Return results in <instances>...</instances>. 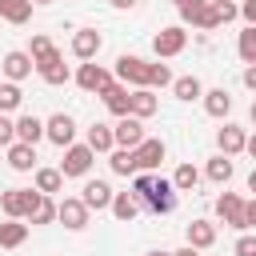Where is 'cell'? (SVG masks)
I'll return each mask as SVG.
<instances>
[{
    "mask_svg": "<svg viewBox=\"0 0 256 256\" xmlns=\"http://www.w3.org/2000/svg\"><path fill=\"white\" fill-rule=\"evenodd\" d=\"M108 164H112L116 176H136V156H132V148H112V152H108Z\"/></svg>",
    "mask_w": 256,
    "mask_h": 256,
    "instance_id": "cell-28",
    "label": "cell"
},
{
    "mask_svg": "<svg viewBox=\"0 0 256 256\" xmlns=\"http://www.w3.org/2000/svg\"><path fill=\"white\" fill-rule=\"evenodd\" d=\"M52 48H56V44H52L44 32H36V36H32V44H28V56H32V60H40V56H44V52H52Z\"/></svg>",
    "mask_w": 256,
    "mask_h": 256,
    "instance_id": "cell-36",
    "label": "cell"
},
{
    "mask_svg": "<svg viewBox=\"0 0 256 256\" xmlns=\"http://www.w3.org/2000/svg\"><path fill=\"white\" fill-rule=\"evenodd\" d=\"M204 172H208V180H216V184H228L236 168H232V160H228V156H212Z\"/></svg>",
    "mask_w": 256,
    "mask_h": 256,
    "instance_id": "cell-32",
    "label": "cell"
},
{
    "mask_svg": "<svg viewBox=\"0 0 256 256\" xmlns=\"http://www.w3.org/2000/svg\"><path fill=\"white\" fill-rule=\"evenodd\" d=\"M184 48H188V32H184V24L160 28V32L152 36V52H156V60H172V56H180Z\"/></svg>",
    "mask_w": 256,
    "mask_h": 256,
    "instance_id": "cell-2",
    "label": "cell"
},
{
    "mask_svg": "<svg viewBox=\"0 0 256 256\" xmlns=\"http://www.w3.org/2000/svg\"><path fill=\"white\" fill-rule=\"evenodd\" d=\"M8 168H16V172H32V168H36V148L12 140V144H8Z\"/></svg>",
    "mask_w": 256,
    "mask_h": 256,
    "instance_id": "cell-22",
    "label": "cell"
},
{
    "mask_svg": "<svg viewBox=\"0 0 256 256\" xmlns=\"http://www.w3.org/2000/svg\"><path fill=\"white\" fill-rule=\"evenodd\" d=\"M108 212H112L120 224H128V220H136L140 204H136V196H132V192H112V204H108Z\"/></svg>",
    "mask_w": 256,
    "mask_h": 256,
    "instance_id": "cell-23",
    "label": "cell"
},
{
    "mask_svg": "<svg viewBox=\"0 0 256 256\" xmlns=\"http://www.w3.org/2000/svg\"><path fill=\"white\" fill-rule=\"evenodd\" d=\"M76 84H80L84 92H96V96H100V92L112 84V72H108V68H100L96 60H84V64H80V72H76Z\"/></svg>",
    "mask_w": 256,
    "mask_h": 256,
    "instance_id": "cell-10",
    "label": "cell"
},
{
    "mask_svg": "<svg viewBox=\"0 0 256 256\" xmlns=\"http://www.w3.org/2000/svg\"><path fill=\"white\" fill-rule=\"evenodd\" d=\"M0 72H4L12 84H20L24 76H32V56H28V52H8V56L0 60Z\"/></svg>",
    "mask_w": 256,
    "mask_h": 256,
    "instance_id": "cell-17",
    "label": "cell"
},
{
    "mask_svg": "<svg viewBox=\"0 0 256 256\" xmlns=\"http://www.w3.org/2000/svg\"><path fill=\"white\" fill-rule=\"evenodd\" d=\"M36 188H8V192H0V212L8 216V220H24L28 216V208L36 204Z\"/></svg>",
    "mask_w": 256,
    "mask_h": 256,
    "instance_id": "cell-3",
    "label": "cell"
},
{
    "mask_svg": "<svg viewBox=\"0 0 256 256\" xmlns=\"http://www.w3.org/2000/svg\"><path fill=\"white\" fill-rule=\"evenodd\" d=\"M240 60L244 64H256V28H244L240 32Z\"/></svg>",
    "mask_w": 256,
    "mask_h": 256,
    "instance_id": "cell-35",
    "label": "cell"
},
{
    "mask_svg": "<svg viewBox=\"0 0 256 256\" xmlns=\"http://www.w3.org/2000/svg\"><path fill=\"white\" fill-rule=\"evenodd\" d=\"M64 188V176L56 172V168H36V192L40 196H52V192H60Z\"/></svg>",
    "mask_w": 256,
    "mask_h": 256,
    "instance_id": "cell-30",
    "label": "cell"
},
{
    "mask_svg": "<svg viewBox=\"0 0 256 256\" xmlns=\"http://www.w3.org/2000/svg\"><path fill=\"white\" fill-rule=\"evenodd\" d=\"M84 144L92 148V156H96V152H112V148H116V144H112V128H108V124H92Z\"/></svg>",
    "mask_w": 256,
    "mask_h": 256,
    "instance_id": "cell-27",
    "label": "cell"
},
{
    "mask_svg": "<svg viewBox=\"0 0 256 256\" xmlns=\"http://www.w3.org/2000/svg\"><path fill=\"white\" fill-rule=\"evenodd\" d=\"M28 240V224L24 220H4L0 224V248H20Z\"/></svg>",
    "mask_w": 256,
    "mask_h": 256,
    "instance_id": "cell-24",
    "label": "cell"
},
{
    "mask_svg": "<svg viewBox=\"0 0 256 256\" xmlns=\"http://www.w3.org/2000/svg\"><path fill=\"white\" fill-rule=\"evenodd\" d=\"M116 80H120L124 88H144V84H148V60L124 52V56L116 60Z\"/></svg>",
    "mask_w": 256,
    "mask_h": 256,
    "instance_id": "cell-5",
    "label": "cell"
},
{
    "mask_svg": "<svg viewBox=\"0 0 256 256\" xmlns=\"http://www.w3.org/2000/svg\"><path fill=\"white\" fill-rule=\"evenodd\" d=\"M164 140H152V136H144L136 148H132V156H136V172H152V168H160V160H164Z\"/></svg>",
    "mask_w": 256,
    "mask_h": 256,
    "instance_id": "cell-11",
    "label": "cell"
},
{
    "mask_svg": "<svg viewBox=\"0 0 256 256\" xmlns=\"http://www.w3.org/2000/svg\"><path fill=\"white\" fill-rule=\"evenodd\" d=\"M16 140V128H12V120L8 116H0V148H8Z\"/></svg>",
    "mask_w": 256,
    "mask_h": 256,
    "instance_id": "cell-37",
    "label": "cell"
},
{
    "mask_svg": "<svg viewBox=\"0 0 256 256\" xmlns=\"http://www.w3.org/2000/svg\"><path fill=\"white\" fill-rule=\"evenodd\" d=\"M0 16L8 24H28L32 20V4L28 0H0Z\"/></svg>",
    "mask_w": 256,
    "mask_h": 256,
    "instance_id": "cell-26",
    "label": "cell"
},
{
    "mask_svg": "<svg viewBox=\"0 0 256 256\" xmlns=\"http://www.w3.org/2000/svg\"><path fill=\"white\" fill-rule=\"evenodd\" d=\"M44 136H48L56 148L76 144V120H72L68 112H56V116H48V120H44Z\"/></svg>",
    "mask_w": 256,
    "mask_h": 256,
    "instance_id": "cell-6",
    "label": "cell"
},
{
    "mask_svg": "<svg viewBox=\"0 0 256 256\" xmlns=\"http://www.w3.org/2000/svg\"><path fill=\"white\" fill-rule=\"evenodd\" d=\"M180 4H188V0H176V8H180Z\"/></svg>",
    "mask_w": 256,
    "mask_h": 256,
    "instance_id": "cell-45",
    "label": "cell"
},
{
    "mask_svg": "<svg viewBox=\"0 0 256 256\" xmlns=\"http://www.w3.org/2000/svg\"><path fill=\"white\" fill-rule=\"evenodd\" d=\"M140 140H144V124L136 116H120V124L112 128V144L116 148H136Z\"/></svg>",
    "mask_w": 256,
    "mask_h": 256,
    "instance_id": "cell-12",
    "label": "cell"
},
{
    "mask_svg": "<svg viewBox=\"0 0 256 256\" xmlns=\"http://www.w3.org/2000/svg\"><path fill=\"white\" fill-rule=\"evenodd\" d=\"M80 204H84L88 212H104V208L112 204V188H108V180H88L84 192H80Z\"/></svg>",
    "mask_w": 256,
    "mask_h": 256,
    "instance_id": "cell-14",
    "label": "cell"
},
{
    "mask_svg": "<svg viewBox=\"0 0 256 256\" xmlns=\"http://www.w3.org/2000/svg\"><path fill=\"white\" fill-rule=\"evenodd\" d=\"M172 256H200V252H196V248H188V244H184V248H180V252H172Z\"/></svg>",
    "mask_w": 256,
    "mask_h": 256,
    "instance_id": "cell-42",
    "label": "cell"
},
{
    "mask_svg": "<svg viewBox=\"0 0 256 256\" xmlns=\"http://www.w3.org/2000/svg\"><path fill=\"white\" fill-rule=\"evenodd\" d=\"M148 256H172V252H164V248H156V252H148Z\"/></svg>",
    "mask_w": 256,
    "mask_h": 256,
    "instance_id": "cell-43",
    "label": "cell"
},
{
    "mask_svg": "<svg viewBox=\"0 0 256 256\" xmlns=\"http://www.w3.org/2000/svg\"><path fill=\"white\" fill-rule=\"evenodd\" d=\"M140 208H148L152 216H168V212L176 208V188H172V180L152 176V184H148V192H144Z\"/></svg>",
    "mask_w": 256,
    "mask_h": 256,
    "instance_id": "cell-1",
    "label": "cell"
},
{
    "mask_svg": "<svg viewBox=\"0 0 256 256\" xmlns=\"http://www.w3.org/2000/svg\"><path fill=\"white\" fill-rule=\"evenodd\" d=\"M232 4H236V0H232Z\"/></svg>",
    "mask_w": 256,
    "mask_h": 256,
    "instance_id": "cell-46",
    "label": "cell"
},
{
    "mask_svg": "<svg viewBox=\"0 0 256 256\" xmlns=\"http://www.w3.org/2000/svg\"><path fill=\"white\" fill-rule=\"evenodd\" d=\"M20 104H24V92H20V84L4 80V84H0V116H4V112H16Z\"/></svg>",
    "mask_w": 256,
    "mask_h": 256,
    "instance_id": "cell-31",
    "label": "cell"
},
{
    "mask_svg": "<svg viewBox=\"0 0 256 256\" xmlns=\"http://www.w3.org/2000/svg\"><path fill=\"white\" fill-rule=\"evenodd\" d=\"M244 88H256V64L244 68Z\"/></svg>",
    "mask_w": 256,
    "mask_h": 256,
    "instance_id": "cell-40",
    "label": "cell"
},
{
    "mask_svg": "<svg viewBox=\"0 0 256 256\" xmlns=\"http://www.w3.org/2000/svg\"><path fill=\"white\" fill-rule=\"evenodd\" d=\"M172 80H176V76L168 72V64L156 60V64H148V84H144V88H168Z\"/></svg>",
    "mask_w": 256,
    "mask_h": 256,
    "instance_id": "cell-34",
    "label": "cell"
},
{
    "mask_svg": "<svg viewBox=\"0 0 256 256\" xmlns=\"http://www.w3.org/2000/svg\"><path fill=\"white\" fill-rule=\"evenodd\" d=\"M216 144H220V156H240L244 152V144H248V132L240 128V124H224L220 132H216Z\"/></svg>",
    "mask_w": 256,
    "mask_h": 256,
    "instance_id": "cell-13",
    "label": "cell"
},
{
    "mask_svg": "<svg viewBox=\"0 0 256 256\" xmlns=\"http://www.w3.org/2000/svg\"><path fill=\"white\" fill-rule=\"evenodd\" d=\"M172 92H176V100H200L204 96V84L196 76H176L172 80Z\"/></svg>",
    "mask_w": 256,
    "mask_h": 256,
    "instance_id": "cell-29",
    "label": "cell"
},
{
    "mask_svg": "<svg viewBox=\"0 0 256 256\" xmlns=\"http://www.w3.org/2000/svg\"><path fill=\"white\" fill-rule=\"evenodd\" d=\"M256 228V200H244V232Z\"/></svg>",
    "mask_w": 256,
    "mask_h": 256,
    "instance_id": "cell-39",
    "label": "cell"
},
{
    "mask_svg": "<svg viewBox=\"0 0 256 256\" xmlns=\"http://www.w3.org/2000/svg\"><path fill=\"white\" fill-rule=\"evenodd\" d=\"M156 108H160V100H156V92H152V88H132L128 116H136V120H148V116H156Z\"/></svg>",
    "mask_w": 256,
    "mask_h": 256,
    "instance_id": "cell-16",
    "label": "cell"
},
{
    "mask_svg": "<svg viewBox=\"0 0 256 256\" xmlns=\"http://www.w3.org/2000/svg\"><path fill=\"white\" fill-rule=\"evenodd\" d=\"M56 220H60L68 232H80V228H88V208L80 204V196H64V200L56 204Z\"/></svg>",
    "mask_w": 256,
    "mask_h": 256,
    "instance_id": "cell-9",
    "label": "cell"
},
{
    "mask_svg": "<svg viewBox=\"0 0 256 256\" xmlns=\"http://www.w3.org/2000/svg\"><path fill=\"white\" fill-rule=\"evenodd\" d=\"M28 4H52V0H28Z\"/></svg>",
    "mask_w": 256,
    "mask_h": 256,
    "instance_id": "cell-44",
    "label": "cell"
},
{
    "mask_svg": "<svg viewBox=\"0 0 256 256\" xmlns=\"http://www.w3.org/2000/svg\"><path fill=\"white\" fill-rule=\"evenodd\" d=\"M236 256H256V236H240L236 240Z\"/></svg>",
    "mask_w": 256,
    "mask_h": 256,
    "instance_id": "cell-38",
    "label": "cell"
},
{
    "mask_svg": "<svg viewBox=\"0 0 256 256\" xmlns=\"http://www.w3.org/2000/svg\"><path fill=\"white\" fill-rule=\"evenodd\" d=\"M100 100H104V108L112 112V116H128V100H132V88H124V84H108L104 92H100Z\"/></svg>",
    "mask_w": 256,
    "mask_h": 256,
    "instance_id": "cell-18",
    "label": "cell"
},
{
    "mask_svg": "<svg viewBox=\"0 0 256 256\" xmlns=\"http://www.w3.org/2000/svg\"><path fill=\"white\" fill-rule=\"evenodd\" d=\"M196 184H200V172H196L192 164H180V168L172 172V188H176V192H192Z\"/></svg>",
    "mask_w": 256,
    "mask_h": 256,
    "instance_id": "cell-33",
    "label": "cell"
},
{
    "mask_svg": "<svg viewBox=\"0 0 256 256\" xmlns=\"http://www.w3.org/2000/svg\"><path fill=\"white\" fill-rule=\"evenodd\" d=\"M200 100H204V112L216 116V120H224V116L232 112V96H228V88H208Z\"/></svg>",
    "mask_w": 256,
    "mask_h": 256,
    "instance_id": "cell-21",
    "label": "cell"
},
{
    "mask_svg": "<svg viewBox=\"0 0 256 256\" xmlns=\"http://www.w3.org/2000/svg\"><path fill=\"white\" fill-rule=\"evenodd\" d=\"M32 68L40 72V80L44 84H68V64H64V56L52 48V52H44L40 60H32Z\"/></svg>",
    "mask_w": 256,
    "mask_h": 256,
    "instance_id": "cell-8",
    "label": "cell"
},
{
    "mask_svg": "<svg viewBox=\"0 0 256 256\" xmlns=\"http://www.w3.org/2000/svg\"><path fill=\"white\" fill-rule=\"evenodd\" d=\"M100 44H104V36H100L96 28H80V32L72 36V56H76V60H96Z\"/></svg>",
    "mask_w": 256,
    "mask_h": 256,
    "instance_id": "cell-15",
    "label": "cell"
},
{
    "mask_svg": "<svg viewBox=\"0 0 256 256\" xmlns=\"http://www.w3.org/2000/svg\"><path fill=\"white\" fill-rule=\"evenodd\" d=\"M12 128H16V140L20 144H32L36 148V140H44V120L32 116V112H24L20 120H12Z\"/></svg>",
    "mask_w": 256,
    "mask_h": 256,
    "instance_id": "cell-19",
    "label": "cell"
},
{
    "mask_svg": "<svg viewBox=\"0 0 256 256\" xmlns=\"http://www.w3.org/2000/svg\"><path fill=\"white\" fill-rule=\"evenodd\" d=\"M24 220H28V224H52V220H56V200H52V196H36V204L28 208Z\"/></svg>",
    "mask_w": 256,
    "mask_h": 256,
    "instance_id": "cell-25",
    "label": "cell"
},
{
    "mask_svg": "<svg viewBox=\"0 0 256 256\" xmlns=\"http://www.w3.org/2000/svg\"><path fill=\"white\" fill-rule=\"evenodd\" d=\"M92 160H96V156H92V148H88V144H68V148H64V160H60V168H56V172H60L64 180H68V176H88Z\"/></svg>",
    "mask_w": 256,
    "mask_h": 256,
    "instance_id": "cell-4",
    "label": "cell"
},
{
    "mask_svg": "<svg viewBox=\"0 0 256 256\" xmlns=\"http://www.w3.org/2000/svg\"><path fill=\"white\" fill-rule=\"evenodd\" d=\"M216 216H220V224L244 232V196L240 192H220L216 196Z\"/></svg>",
    "mask_w": 256,
    "mask_h": 256,
    "instance_id": "cell-7",
    "label": "cell"
},
{
    "mask_svg": "<svg viewBox=\"0 0 256 256\" xmlns=\"http://www.w3.org/2000/svg\"><path fill=\"white\" fill-rule=\"evenodd\" d=\"M140 0H112V8H120V12H128V8H136Z\"/></svg>",
    "mask_w": 256,
    "mask_h": 256,
    "instance_id": "cell-41",
    "label": "cell"
},
{
    "mask_svg": "<svg viewBox=\"0 0 256 256\" xmlns=\"http://www.w3.org/2000/svg\"><path fill=\"white\" fill-rule=\"evenodd\" d=\"M212 244H216V224H212V220H192V224H188V248L204 252V248H212Z\"/></svg>",
    "mask_w": 256,
    "mask_h": 256,
    "instance_id": "cell-20",
    "label": "cell"
}]
</instances>
